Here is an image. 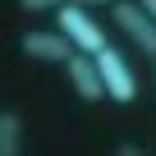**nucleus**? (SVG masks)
<instances>
[{
  "mask_svg": "<svg viewBox=\"0 0 156 156\" xmlns=\"http://www.w3.org/2000/svg\"><path fill=\"white\" fill-rule=\"evenodd\" d=\"M55 32H64L78 55H92V60L110 46V41H106V28L92 19V9H78V5H64V9L55 14Z\"/></svg>",
  "mask_w": 156,
  "mask_h": 156,
  "instance_id": "obj_1",
  "label": "nucleus"
},
{
  "mask_svg": "<svg viewBox=\"0 0 156 156\" xmlns=\"http://www.w3.org/2000/svg\"><path fill=\"white\" fill-rule=\"evenodd\" d=\"M97 69H101V87H106L110 101H119V106H133L138 101V73L124 64V55L115 46H106L97 55Z\"/></svg>",
  "mask_w": 156,
  "mask_h": 156,
  "instance_id": "obj_2",
  "label": "nucleus"
},
{
  "mask_svg": "<svg viewBox=\"0 0 156 156\" xmlns=\"http://www.w3.org/2000/svg\"><path fill=\"white\" fill-rule=\"evenodd\" d=\"M110 14H115L119 32H124L138 51H147V55L156 60V23L147 19V9L138 5V0H115V5H110Z\"/></svg>",
  "mask_w": 156,
  "mask_h": 156,
  "instance_id": "obj_3",
  "label": "nucleus"
},
{
  "mask_svg": "<svg viewBox=\"0 0 156 156\" xmlns=\"http://www.w3.org/2000/svg\"><path fill=\"white\" fill-rule=\"evenodd\" d=\"M19 46H23V55L28 60H41V64H69L78 51H73V41L64 37V32H41V28H32V32H23L19 37Z\"/></svg>",
  "mask_w": 156,
  "mask_h": 156,
  "instance_id": "obj_4",
  "label": "nucleus"
},
{
  "mask_svg": "<svg viewBox=\"0 0 156 156\" xmlns=\"http://www.w3.org/2000/svg\"><path fill=\"white\" fill-rule=\"evenodd\" d=\"M64 73H69L73 92L83 97V101H106V87H101V69H97V60H92V55H73V60L64 64Z\"/></svg>",
  "mask_w": 156,
  "mask_h": 156,
  "instance_id": "obj_5",
  "label": "nucleus"
},
{
  "mask_svg": "<svg viewBox=\"0 0 156 156\" xmlns=\"http://www.w3.org/2000/svg\"><path fill=\"white\" fill-rule=\"evenodd\" d=\"M19 142H23V119L14 110H0V156H19Z\"/></svg>",
  "mask_w": 156,
  "mask_h": 156,
  "instance_id": "obj_6",
  "label": "nucleus"
},
{
  "mask_svg": "<svg viewBox=\"0 0 156 156\" xmlns=\"http://www.w3.org/2000/svg\"><path fill=\"white\" fill-rule=\"evenodd\" d=\"M64 5H69V0H19L23 14H60Z\"/></svg>",
  "mask_w": 156,
  "mask_h": 156,
  "instance_id": "obj_7",
  "label": "nucleus"
},
{
  "mask_svg": "<svg viewBox=\"0 0 156 156\" xmlns=\"http://www.w3.org/2000/svg\"><path fill=\"white\" fill-rule=\"evenodd\" d=\"M115 156H147V151H142L138 142H119V147H115Z\"/></svg>",
  "mask_w": 156,
  "mask_h": 156,
  "instance_id": "obj_8",
  "label": "nucleus"
},
{
  "mask_svg": "<svg viewBox=\"0 0 156 156\" xmlns=\"http://www.w3.org/2000/svg\"><path fill=\"white\" fill-rule=\"evenodd\" d=\"M69 5H78V9H101V5H106V9H110L115 0H69Z\"/></svg>",
  "mask_w": 156,
  "mask_h": 156,
  "instance_id": "obj_9",
  "label": "nucleus"
},
{
  "mask_svg": "<svg viewBox=\"0 0 156 156\" xmlns=\"http://www.w3.org/2000/svg\"><path fill=\"white\" fill-rule=\"evenodd\" d=\"M138 5H142V9H147V19L156 23V0H138Z\"/></svg>",
  "mask_w": 156,
  "mask_h": 156,
  "instance_id": "obj_10",
  "label": "nucleus"
}]
</instances>
